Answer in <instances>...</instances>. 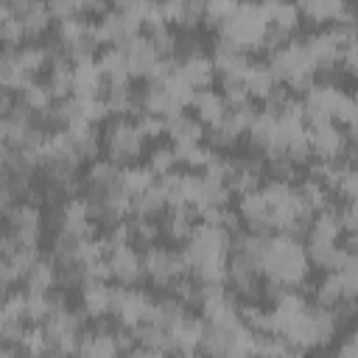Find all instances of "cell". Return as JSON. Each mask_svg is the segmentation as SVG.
Here are the masks:
<instances>
[{"instance_id":"obj_10","label":"cell","mask_w":358,"mask_h":358,"mask_svg":"<svg viewBox=\"0 0 358 358\" xmlns=\"http://www.w3.org/2000/svg\"><path fill=\"white\" fill-rule=\"evenodd\" d=\"M165 134L173 140V143H199L204 140V126L187 115V112H176V115H168L165 117Z\"/></svg>"},{"instance_id":"obj_16","label":"cell","mask_w":358,"mask_h":358,"mask_svg":"<svg viewBox=\"0 0 358 358\" xmlns=\"http://www.w3.org/2000/svg\"><path fill=\"white\" fill-rule=\"evenodd\" d=\"M81 305H84L90 319H95L101 313H109V282L87 280L81 285Z\"/></svg>"},{"instance_id":"obj_25","label":"cell","mask_w":358,"mask_h":358,"mask_svg":"<svg viewBox=\"0 0 358 358\" xmlns=\"http://www.w3.org/2000/svg\"><path fill=\"white\" fill-rule=\"evenodd\" d=\"M134 123H137V129L143 131L145 140L165 134V117H159L154 112H134Z\"/></svg>"},{"instance_id":"obj_17","label":"cell","mask_w":358,"mask_h":358,"mask_svg":"<svg viewBox=\"0 0 358 358\" xmlns=\"http://www.w3.org/2000/svg\"><path fill=\"white\" fill-rule=\"evenodd\" d=\"M95 64H98L103 81H131L129 78V67H126V53L120 48H115V45L101 50Z\"/></svg>"},{"instance_id":"obj_6","label":"cell","mask_w":358,"mask_h":358,"mask_svg":"<svg viewBox=\"0 0 358 358\" xmlns=\"http://www.w3.org/2000/svg\"><path fill=\"white\" fill-rule=\"evenodd\" d=\"M123 53H126L129 78H145V81H148V76H151L154 64L162 59V56L154 50V45L148 42V36H145V34H137V36L123 48Z\"/></svg>"},{"instance_id":"obj_12","label":"cell","mask_w":358,"mask_h":358,"mask_svg":"<svg viewBox=\"0 0 358 358\" xmlns=\"http://www.w3.org/2000/svg\"><path fill=\"white\" fill-rule=\"evenodd\" d=\"M101 81H103L101 70H98V64L92 59L73 64V95H78V98H98Z\"/></svg>"},{"instance_id":"obj_11","label":"cell","mask_w":358,"mask_h":358,"mask_svg":"<svg viewBox=\"0 0 358 358\" xmlns=\"http://www.w3.org/2000/svg\"><path fill=\"white\" fill-rule=\"evenodd\" d=\"M120 173H123V165H117L115 159H92L90 162V171H87V185L90 190H112V187H120Z\"/></svg>"},{"instance_id":"obj_19","label":"cell","mask_w":358,"mask_h":358,"mask_svg":"<svg viewBox=\"0 0 358 358\" xmlns=\"http://www.w3.org/2000/svg\"><path fill=\"white\" fill-rule=\"evenodd\" d=\"M173 148V157H176V162L179 165H187V168H204V162L210 159V154H213V148L210 145H204L201 140L199 143H173L171 145Z\"/></svg>"},{"instance_id":"obj_15","label":"cell","mask_w":358,"mask_h":358,"mask_svg":"<svg viewBox=\"0 0 358 358\" xmlns=\"http://www.w3.org/2000/svg\"><path fill=\"white\" fill-rule=\"evenodd\" d=\"M246 137H249V145H252L255 151H260V157H263V151L274 143V115L257 109V115H255L252 123L246 126Z\"/></svg>"},{"instance_id":"obj_22","label":"cell","mask_w":358,"mask_h":358,"mask_svg":"<svg viewBox=\"0 0 358 358\" xmlns=\"http://www.w3.org/2000/svg\"><path fill=\"white\" fill-rule=\"evenodd\" d=\"M313 296H316V305H324V308L336 305L341 299V280H338V274L336 271H327L322 277V282L313 288Z\"/></svg>"},{"instance_id":"obj_24","label":"cell","mask_w":358,"mask_h":358,"mask_svg":"<svg viewBox=\"0 0 358 358\" xmlns=\"http://www.w3.org/2000/svg\"><path fill=\"white\" fill-rule=\"evenodd\" d=\"M148 168L154 171V176H162L168 171L176 168V157H173V148L171 145H154L148 151Z\"/></svg>"},{"instance_id":"obj_8","label":"cell","mask_w":358,"mask_h":358,"mask_svg":"<svg viewBox=\"0 0 358 358\" xmlns=\"http://www.w3.org/2000/svg\"><path fill=\"white\" fill-rule=\"evenodd\" d=\"M238 215L246 221V227L252 232H263V235L271 232V227H268V204H266L260 187L241 193V199H238Z\"/></svg>"},{"instance_id":"obj_20","label":"cell","mask_w":358,"mask_h":358,"mask_svg":"<svg viewBox=\"0 0 358 358\" xmlns=\"http://www.w3.org/2000/svg\"><path fill=\"white\" fill-rule=\"evenodd\" d=\"M154 179L157 176H154V171L148 165H123V173H120V182H123V187H126L129 196L145 190Z\"/></svg>"},{"instance_id":"obj_26","label":"cell","mask_w":358,"mask_h":358,"mask_svg":"<svg viewBox=\"0 0 358 358\" xmlns=\"http://www.w3.org/2000/svg\"><path fill=\"white\" fill-rule=\"evenodd\" d=\"M336 352H338V355H344V358H352V355H355V336H352V333H347L344 344H341Z\"/></svg>"},{"instance_id":"obj_4","label":"cell","mask_w":358,"mask_h":358,"mask_svg":"<svg viewBox=\"0 0 358 358\" xmlns=\"http://www.w3.org/2000/svg\"><path fill=\"white\" fill-rule=\"evenodd\" d=\"M8 224V232L17 238V243H31L39 246L42 238V210L34 201H14V207L3 218Z\"/></svg>"},{"instance_id":"obj_7","label":"cell","mask_w":358,"mask_h":358,"mask_svg":"<svg viewBox=\"0 0 358 358\" xmlns=\"http://www.w3.org/2000/svg\"><path fill=\"white\" fill-rule=\"evenodd\" d=\"M176 76L193 90H207V87H213L215 64L207 53L190 56V59H176Z\"/></svg>"},{"instance_id":"obj_3","label":"cell","mask_w":358,"mask_h":358,"mask_svg":"<svg viewBox=\"0 0 358 358\" xmlns=\"http://www.w3.org/2000/svg\"><path fill=\"white\" fill-rule=\"evenodd\" d=\"M140 260H143V271H145V277H148L157 288H165V291L171 288L173 280L190 274V266H187L182 249H168V246H157V243H151V246H143Z\"/></svg>"},{"instance_id":"obj_2","label":"cell","mask_w":358,"mask_h":358,"mask_svg":"<svg viewBox=\"0 0 358 358\" xmlns=\"http://www.w3.org/2000/svg\"><path fill=\"white\" fill-rule=\"evenodd\" d=\"M101 145L106 148L109 159H115L117 165H131L143 154L145 137L137 129V123H134L131 115H109L103 120Z\"/></svg>"},{"instance_id":"obj_13","label":"cell","mask_w":358,"mask_h":358,"mask_svg":"<svg viewBox=\"0 0 358 358\" xmlns=\"http://www.w3.org/2000/svg\"><path fill=\"white\" fill-rule=\"evenodd\" d=\"M266 17H268V28L282 34V36H294L299 31V11L291 0H282L277 6H266Z\"/></svg>"},{"instance_id":"obj_5","label":"cell","mask_w":358,"mask_h":358,"mask_svg":"<svg viewBox=\"0 0 358 358\" xmlns=\"http://www.w3.org/2000/svg\"><path fill=\"white\" fill-rule=\"evenodd\" d=\"M106 263L112 268V277L123 285H137L145 271H143V260H140V252L134 249V243H120L115 246L109 255H106Z\"/></svg>"},{"instance_id":"obj_27","label":"cell","mask_w":358,"mask_h":358,"mask_svg":"<svg viewBox=\"0 0 358 358\" xmlns=\"http://www.w3.org/2000/svg\"><path fill=\"white\" fill-rule=\"evenodd\" d=\"M257 3H263V6H277V3H282V0H257Z\"/></svg>"},{"instance_id":"obj_9","label":"cell","mask_w":358,"mask_h":358,"mask_svg":"<svg viewBox=\"0 0 358 358\" xmlns=\"http://www.w3.org/2000/svg\"><path fill=\"white\" fill-rule=\"evenodd\" d=\"M190 106L196 109V120L201 123V126H215L218 120H221V115H224V106H227V101H224V95L221 92H215V90H196L193 92V98H190Z\"/></svg>"},{"instance_id":"obj_14","label":"cell","mask_w":358,"mask_h":358,"mask_svg":"<svg viewBox=\"0 0 358 358\" xmlns=\"http://www.w3.org/2000/svg\"><path fill=\"white\" fill-rule=\"evenodd\" d=\"M25 291H50L56 285V263L50 257H36L34 266L22 274Z\"/></svg>"},{"instance_id":"obj_21","label":"cell","mask_w":358,"mask_h":358,"mask_svg":"<svg viewBox=\"0 0 358 358\" xmlns=\"http://www.w3.org/2000/svg\"><path fill=\"white\" fill-rule=\"evenodd\" d=\"M14 53H17V62L31 76H36V73H42L48 67V50H45V45H20V48H14Z\"/></svg>"},{"instance_id":"obj_1","label":"cell","mask_w":358,"mask_h":358,"mask_svg":"<svg viewBox=\"0 0 358 358\" xmlns=\"http://www.w3.org/2000/svg\"><path fill=\"white\" fill-rule=\"evenodd\" d=\"M260 271L268 280L282 282L285 288H296L310 274V260L305 255V243L288 232H268L260 255Z\"/></svg>"},{"instance_id":"obj_23","label":"cell","mask_w":358,"mask_h":358,"mask_svg":"<svg viewBox=\"0 0 358 358\" xmlns=\"http://www.w3.org/2000/svg\"><path fill=\"white\" fill-rule=\"evenodd\" d=\"M20 98L34 109V112H42L45 106H50V101H53V95H50V90H48V84L45 81H31L25 90H20Z\"/></svg>"},{"instance_id":"obj_28","label":"cell","mask_w":358,"mask_h":358,"mask_svg":"<svg viewBox=\"0 0 358 358\" xmlns=\"http://www.w3.org/2000/svg\"><path fill=\"white\" fill-rule=\"evenodd\" d=\"M45 3H50V0H45Z\"/></svg>"},{"instance_id":"obj_18","label":"cell","mask_w":358,"mask_h":358,"mask_svg":"<svg viewBox=\"0 0 358 358\" xmlns=\"http://www.w3.org/2000/svg\"><path fill=\"white\" fill-rule=\"evenodd\" d=\"M243 84H246L249 98H260V101H263V98L268 95V90L277 84V78L271 76V70H268V64H266V62H255V64L246 70Z\"/></svg>"}]
</instances>
